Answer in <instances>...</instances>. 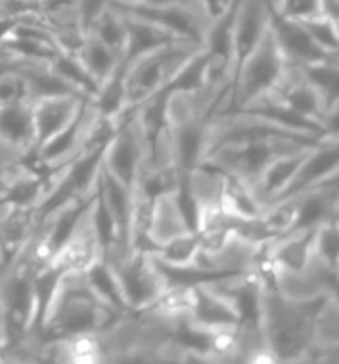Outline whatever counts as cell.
I'll list each match as a JSON object with an SVG mask.
<instances>
[{
	"label": "cell",
	"instance_id": "cell-22",
	"mask_svg": "<svg viewBox=\"0 0 339 364\" xmlns=\"http://www.w3.org/2000/svg\"><path fill=\"white\" fill-rule=\"evenodd\" d=\"M117 10H119V8H117ZM119 12L123 14V18H125L127 23V50L125 56H123V63L131 62L132 58L140 56V54H144V52L148 50H154L157 46H161V44L176 41L175 35L169 31H165L163 27L151 23L148 19L136 18V16L123 12V10H119Z\"/></svg>",
	"mask_w": 339,
	"mask_h": 364
},
{
	"label": "cell",
	"instance_id": "cell-25",
	"mask_svg": "<svg viewBox=\"0 0 339 364\" xmlns=\"http://www.w3.org/2000/svg\"><path fill=\"white\" fill-rule=\"evenodd\" d=\"M88 33H92L100 43H104L107 48H112L113 52H117L121 58L125 56L127 50V23L123 14L115 6L106 8L98 18L90 23L87 29Z\"/></svg>",
	"mask_w": 339,
	"mask_h": 364
},
{
	"label": "cell",
	"instance_id": "cell-15",
	"mask_svg": "<svg viewBox=\"0 0 339 364\" xmlns=\"http://www.w3.org/2000/svg\"><path fill=\"white\" fill-rule=\"evenodd\" d=\"M0 146L19 159L35 151L31 100H19L0 107Z\"/></svg>",
	"mask_w": 339,
	"mask_h": 364
},
{
	"label": "cell",
	"instance_id": "cell-3",
	"mask_svg": "<svg viewBox=\"0 0 339 364\" xmlns=\"http://www.w3.org/2000/svg\"><path fill=\"white\" fill-rule=\"evenodd\" d=\"M321 301H288L270 286L269 278L263 274L259 291V328L267 351L274 363L308 360L313 349V318Z\"/></svg>",
	"mask_w": 339,
	"mask_h": 364
},
{
	"label": "cell",
	"instance_id": "cell-6",
	"mask_svg": "<svg viewBox=\"0 0 339 364\" xmlns=\"http://www.w3.org/2000/svg\"><path fill=\"white\" fill-rule=\"evenodd\" d=\"M322 140L324 139L276 134V136L249 140V142H240V144L220 146L203 157L201 164L211 165L225 175L238 176L252 184L272 159H276L278 156L311 150L313 146L321 144Z\"/></svg>",
	"mask_w": 339,
	"mask_h": 364
},
{
	"label": "cell",
	"instance_id": "cell-21",
	"mask_svg": "<svg viewBox=\"0 0 339 364\" xmlns=\"http://www.w3.org/2000/svg\"><path fill=\"white\" fill-rule=\"evenodd\" d=\"M296 200V223L294 230H314L324 220L332 219L338 213V200L332 190L314 186L301 194L294 196Z\"/></svg>",
	"mask_w": 339,
	"mask_h": 364
},
{
	"label": "cell",
	"instance_id": "cell-28",
	"mask_svg": "<svg viewBox=\"0 0 339 364\" xmlns=\"http://www.w3.org/2000/svg\"><path fill=\"white\" fill-rule=\"evenodd\" d=\"M278 16L296 19V21H305L314 16H321L318 0H284Z\"/></svg>",
	"mask_w": 339,
	"mask_h": 364
},
{
	"label": "cell",
	"instance_id": "cell-5",
	"mask_svg": "<svg viewBox=\"0 0 339 364\" xmlns=\"http://www.w3.org/2000/svg\"><path fill=\"white\" fill-rule=\"evenodd\" d=\"M104 261L112 267L129 313H142L151 309L169 286L165 270L150 252L112 244L106 247Z\"/></svg>",
	"mask_w": 339,
	"mask_h": 364
},
{
	"label": "cell",
	"instance_id": "cell-31",
	"mask_svg": "<svg viewBox=\"0 0 339 364\" xmlns=\"http://www.w3.org/2000/svg\"><path fill=\"white\" fill-rule=\"evenodd\" d=\"M318 8H321V16L324 18L339 19V0H318Z\"/></svg>",
	"mask_w": 339,
	"mask_h": 364
},
{
	"label": "cell",
	"instance_id": "cell-7",
	"mask_svg": "<svg viewBox=\"0 0 339 364\" xmlns=\"http://www.w3.org/2000/svg\"><path fill=\"white\" fill-rule=\"evenodd\" d=\"M148 161L150 136L139 117L131 113L117 123L102 148V167L125 186L134 188Z\"/></svg>",
	"mask_w": 339,
	"mask_h": 364
},
{
	"label": "cell",
	"instance_id": "cell-18",
	"mask_svg": "<svg viewBox=\"0 0 339 364\" xmlns=\"http://www.w3.org/2000/svg\"><path fill=\"white\" fill-rule=\"evenodd\" d=\"M308 360H339V297L333 291L316 307Z\"/></svg>",
	"mask_w": 339,
	"mask_h": 364
},
{
	"label": "cell",
	"instance_id": "cell-17",
	"mask_svg": "<svg viewBox=\"0 0 339 364\" xmlns=\"http://www.w3.org/2000/svg\"><path fill=\"white\" fill-rule=\"evenodd\" d=\"M314 148V146H313ZM311 148V150H313ZM311 150L297 151V154H288V156H278L272 159L263 173L249 184L257 196L259 200L263 201L264 205H270L274 201L282 200L286 192L291 186V182L296 181L297 173L301 169L303 161Z\"/></svg>",
	"mask_w": 339,
	"mask_h": 364
},
{
	"label": "cell",
	"instance_id": "cell-13",
	"mask_svg": "<svg viewBox=\"0 0 339 364\" xmlns=\"http://www.w3.org/2000/svg\"><path fill=\"white\" fill-rule=\"evenodd\" d=\"M272 8L269 0H236L232 18V68L267 35L272 21ZM234 75V73H232Z\"/></svg>",
	"mask_w": 339,
	"mask_h": 364
},
{
	"label": "cell",
	"instance_id": "cell-4",
	"mask_svg": "<svg viewBox=\"0 0 339 364\" xmlns=\"http://www.w3.org/2000/svg\"><path fill=\"white\" fill-rule=\"evenodd\" d=\"M288 63L274 33L269 29L257 46L236 65L225 112L247 109L272 95L282 81Z\"/></svg>",
	"mask_w": 339,
	"mask_h": 364
},
{
	"label": "cell",
	"instance_id": "cell-26",
	"mask_svg": "<svg viewBox=\"0 0 339 364\" xmlns=\"http://www.w3.org/2000/svg\"><path fill=\"white\" fill-rule=\"evenodd\" d=\"M313 255L332 274L339 272V217L324 220L313 230Z\"/></svg>",
	"mask_w": 339,
	"mask_h": 364
},
{
	"label": "cell",
	"instance_id": "cell-27",
	"mask_svg": "<svg viewBox=\"0 0 339 364\" xmlns=\"http://www.w3.org/2000/svg\"><path fill=\"white\" fill-rule=\"evenodd\" d=\"M301 23L305 26L308 35L313 37L314 43L318 44L328 56L339 54V33L335 21L324 18V16H314V18L301 21Z\"/></svg>",
	"mask_w": 339,
	"mask_h": 364
},
{
	"label": "cell",
	"instance_id": "cell-10",
	"mask_svg": "<svg viewBox=\"0 0 339 364\" xmlns=\"http://www.w3.org/2000/svg\"><path fill=\"white\" fill-rule=\"evenodd\" d=\"M96 194V192H95ZM106 245L95 223V196L79 215L70 238L50 257L48 264L58 272H87L92 264L104 259Z\"/></svg>",
	"mask_w": 339,
	"mask_h": 364
},
{
	"label": "cell",
	"instance_id": "cell-2",
	"mask_svg": "<svg viewBox=\"0 0 339 364\" xmlns=\"http://www.w3.org/2000/svg\"><path fill=\"white\" fill-rule=\"evenodd\" d=\"M115 316L119 314L106 307L88 288L85 272H60L33 341L98 333Z\"/></svg>",
	"mask_w": 339,
	"mask_h": 364
},
{
	"label": "cell",
	"instance_id": "cell-32",
	"mask_svg": "<svg viewBox=\"0 0 339 364\" xmlns=\"http://www.w3.org/2000/svg\"><path fill=\"white\" fill-rule=\"evenodd\" d=\"M113 2H119V4H125V6H134V4H142L146 0H113Z\"/></svg>",
	"mask_w": 339,
	"mask_h": 364
},
{
	"label": "cell",
	"instance_id": "cell-14",
	"mask_svg": "<svg viewBox=\"0 0 339 364\" xmlns=\"http://www.w3.org/2000/svg\"><path fill=\"white\" fill-rule=\"evenodd\" d=\"M190 230L194 228L181 200V188L163 192L151 200L148 226H146V238L150 242L151 252L157 245H163L165 242Z\"/></svg>",
	"mask_w": 339,
	"mask_h": 364
},
{
	"label": "cell",
	"instance_id": "cell-12",
	"mask_svg": "<svg viewBox=\"0 0 339 364\" xmlns=\"http://www.w3.org/2000/svg\"><path fill=\"white\" fill-rule=\"evenodd\" d=\"M87 104L88 98L82 95L46 96V98L31 100L33 123H35V150H38L46 142H50L54 136L73 125L81 117Z\"/></svg>",
	"mask_w": 339,
	"mask_h": 364
},
{
	"label": "cell",
	"instance_id": "cell-29",
	"mask_svg": "<svg viewBox=\"0 0 339 364\" xmlns=\"http://www.w3.org/2000/svg\"><path fill=\"white\" fill-rule=\"evenodd\" d=\"M113 0H79V10H81L82 29L87 31L90 23L100 16L106 8L112 6Z\"/></svg>",
	"mask_w": 339,
	"mask_h": 364
},
{
	"label": "cell",
	"instance_id": "cell-34",
	"mask_svg": "<svg viewBox=\"0 0 339 364\" xmlns=\"http://www.w3.org/2000/svg\"><path fill=\"white\" fill-rule=\"evenodd\" d=\"M335 215H338V217H339V205H338V213H335Z\"/></svg>",
	"mask_w": 339,
	"mask_h": 364
},
{
	"label": "cell",
	"instance_id": "cell-1",
	"mask_svg": "<svg viewBox=\"0 0 339 364\" xmlns=\"http://www.w3.org/2000/svg\"><path fill=\"white\" fill-rule=\"evenodd\" d=\"M205 50V46L194 41L176 38L148 50L121 70V119L144 106L151 98L167 92L183 71Z\"/></svg>",
	"mask_w": 339,
	"mask_h": 364
},
{
	"label": "cell",
	"instance_id": "cell-19",
	"mask_svg": "<svg viewBox=\"0 0 339 364\" xmlns=\"http://www.w3.org/2000/svg\"><path fill=\"white\" fill-rule=\"evenodd\" d=\"M75 56L79 58V62L82 63V68L90 75V79L95 81L98 92L123 68V58L117 52H113L112 48H107L106 44L100 43L92 33L88 31Z\"/></svg>",
	"mask_w": 339,
	"mask_h": 364
},
{
	"label": "cell",
	"instance_id": "cell-20",
	"mask_svg": "<svg viewBox=\"0 0 339 364\" xmlns=\"http://www.w3.org/2000/svg\"><path fill=\"white\" fill-rule=\"evenodd\" d=\"M219 208L230 219L247 223V220L259 219L267 205L255 196L249 182L242 181L238 176L225 175Z\"/></svg>",
	"mask_w": 339,
	"mask_h": 364
},
{
	"label": "cell",
	"instance_id": "cell-16",
	"mask_svg": "<svg viewBox=\"0 0 339 364\" xmlns=\"http://www.w3.org/2000/svg\"><path fill=\"white\" fill-rule=\"evenodd\" d=\"M270 29L276 37L278 46L282 48L284 56L288 58L289 63H297L303 68L324 62L328 54L322 50L318 44L314 43L301 21L288 19L278 14H272Z\"/></svg>",
	"mask_w": 339,
	"mask_h": 364
},
{
	"label": "cell",
	"instance_id": "cell-30",
	"mask_svg": "<svg viewBox=\"0 0 339 364\" xmlns=\"http://www.w3.org/2000/svg\"><path fill=\"white\" fill-rule=\"evenodd\" d=\"M228 2L230 0H201V6H203V10L208 14L209 21H213V19H217L222 14V10H225Z\"/></svg>",
	"mask_w": 339,
	"mask_h": 364
},
{
	"label": "cell",
	"instance_id": "cell-9",
	"mask_svg": "<svg viewBox=\"0 0 339 364\" xmlns=\"http://www.w3.org/2000/svg\"><path fill=\"white\" fill-rule=\"evenodd\" d=\"M112 4L123 12L163 27L165 31L173 33L176 38L194 41L205 46L211 21L201 8L181 2V0H148L134 6H125L119 2H112Z\"/></svg>",
	"mask_w": 339,
	"mask_h": 364
},
{
	"label": "cell",
	"instance_id": "cell-24",
	"mask_svg": "<svg viewBox=\"0 0 339 364\" xmlns=\"http://www.w3.org/2000/svg\"><path fill=\"white\" fill-rule=\"evenodd\" d=\"M85 278H87L88 288L92 289V294H95L106 307L112 309L113 313H129L125 301H123V295H121L119 284L115 280V274H113L112 267H109L104 259L98 261L96 264H92V267L85 272Z\"/></svg>",
	"mask_w": 339,
	"mask_h": 364
},
{
	"label": "cell",
	"instance_id": "cell-8",
	"mask_svg": "<svg viewBox=\"0 0 339 364\" xmlns=\"http://www.w3.org/2000/svg\"><path fill=\"white\" fill-rule=\"evenodd\" d=\"M242 322H244V309L240 297L230 289H226L219 282V278L192 284V301L184 321L192 332L209 336L220 330L240 328Z\"/></svg>",
	"mask_w": 339,
	"mask_h": 364
},
{
	"label": "cell",
	"instance_id": "cell-33",
	"mask_svg": "<svg viewBox=\"0 0 339 364\" xmlns=\"http://www.w3.org/2000/svg\"><path fill=\"white\" fill-rule=\"evenodd\" d=\"M335 27H338V33H339V19H335Z\"/></svg>",
	"mask_w": 339,
	"mask_h": 364
},
{
	"label": "cell",
	"instance_id": "cell-11",
	"mask_svg": "<svg viewBox=\"0 0 339 364\" xmlns=\"http://www.w3.org/2000/svg\"><path fill=\"white\" fill-rule=\"evenodd\" d=\"M261 272L269 278L270 286L276 289L284 299L294 303H316L324 299L332 291V282L335 277L316 259L303 270L261 267Z\"/></svg>",
	"mask_w": 339,
	"mask_h": 364
},
{
	"label": "cell",
	"instance_id": "cell-23",
	"mask_svg": "<svg viewBox=\"0 0 339 364\" xmlns=\"http://www.w3.org/2000/svg\"><path fill=\"white\" fill-rule=\"evenodd\" d=\"M201 252V242L198 232L190 230L176 238L157 245L151 252L154 259L167 270H192Z\"/></svg>",
	"mask_w": 339,
	"mask_h": 364
}]
</instances>
